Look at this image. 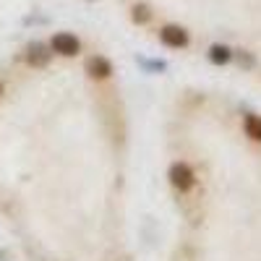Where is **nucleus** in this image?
<instances>
[{
    "instance_id": "obj_1",
    "label": "nucleus",
    "mask_w": 261,
    "mask_h": 261,
    "mask_svg": "<svg viewBox=\"0 0 261 261\" xmlns=\"http://www.w3.org/2000/svg\"><path fill=\"white\" fill-rule=\"evenodd\" d=\"M170 183L175 186L180 193L191 191L196 186V175H193L191 165H186V162H175V165H172L170 167Z\"/></svg>"
},
{
    "instance_id": "obj_2",
    "label": "nucleus",
    "mask_w": 261,
    "mask_h": 261,
    "mask_svg": "<svg viewBox=\"0 0 261 261\" xmlns=\"http://www.w3.org/2000/svg\"><path fill=\"white\" fill-rule=\"evenodd\" d=\"M50 50L58 53V55H63V58H73L81 50V42L73 34H68V32H60V34H55L50 39Z\"/></svg>"
},
{
    "instance_id": "obj_3",
    "label": "nucleus",
    "mask_w": 261,
    "mask_h": 261,
    "mask_svg": "<svg viewBox=\"0 0 261 261\" xmlns=\"http://www.w3.org/2000/svg\"><path fill=\"white\" fill-rule=\"evenodd\" d=\"M160 39L165 42L167 47L180 50V47H186V45H188V32H186L183 27L167 24V27H162V29H160Z\"/></svg>"
},
{
    "instance_id": "obj_4",
    "label": "nucleus",
    "mask_w": 261,
    "mask_h": 261,
    "mask_svg": "<svg viewBox=\"0 0 261 261\" xmlns=\"http://www.w3.org/2000/svg\"><path fill=\"white\" fill-rule=\"evenodd\" d=\"M53 53L47 45H42V42H32V45L27 47V63L32 65V68H45V65L50 63Z\"/></svg>"
},
{
    "instance_id": "obj_5",
    "label": "nucleus",
    "mask_w": 261,
    "mask_h": 261,
    "mask_svg": "<svg viewBox=\"0 0 261 261\" xmlns=\"http://www.w3.org/2000/svg\"><path fill=\"white\" fill-rule=\"evenodd\" d=\"M86 73H89L92 79H107L113 73V63L107 58H102V55H94V58L86 60Z\"/></svg>"
},
{
    "instance_id": "obj_6",
    "label": "nucleus",
    "mask_w": 261,
    "mask_h": 261,
    "mask_svg": "<svg viewBox=\"0 0 261 261\" xmlns=\"http://www.w3.org/2000/svg\"><path fill=\"white\" fill-rule=\"evenodd\" d=\"M243 128H246V136L253 141H261V118L258 115H246L243 118Z\"/></svg>"
},
{
    "instance_id": "obj_7",
    "label": "nucleus",
    "mask_w": 261,
    "mask_h": 261,
    "mask_svg": "<svg viewBox=\"0 0 261 261\" xmlns=\"http://www.w3.org/2000/svg\"><path fill=\"white\" fill-rule=\"evenodd\" d=\"M130 18H134L136 24H149V21H151V11H149V6H144V3L134 6V8H130Z\"/></svg>"
},
{
    "instance_id": "obj_8",
    "label": "nucleus",
    "mask_w": 261,
    "mask_h": 261,
    "mask_svg": "<svg viewBox=\"0 0 261 261\" xmlns=\"http://www.w3.org/2000/svg\"><path fill=\"white\" fill-rule=\"evenodd\" d=\"M209 58H212V63L220 65V63H227V60L232 58V53H230L225 45H214V47L209 50Z\"/></svg>"
},
{
    "instance_id": "obj_9",
    "label": "nucleus",
    "mask_w": 261,
    "mask_h": 261,
    "mask_svg": "<svg viewBox=\"0 0 261 261\" xmlns=\"http://www.w3.org/2000/svg\"><path fill=\"white\" fill-rule=\"evenodd\" d=\"M0 94H3V84H0Z\"/></svg>"
}]
</instances>
